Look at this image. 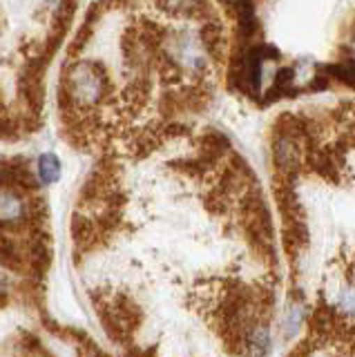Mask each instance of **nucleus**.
<instances>
[{"label": "nucleus", "mask_w": 355, "mask_h": 357, "mask_svg": "<svg viewBox=\"0 0 355 357\" xmlns=\"http://www.w3.org/2000/svg\"><path fill=\"white\" fill-rule=\"evenodd\" d=\"M38 176L43 183H56L61 178V161L56 154H43L38 159Z\"/></svg>", "instance_id": "nucleus-2"}, {"label": "nucleus", "mask_w": 355, "mask_h": 357, "mask_svg": "<svg viewBox=\"0 0 355 357\" xmlns=\"http://www.w3.org/2000/svg\"><path fill=\"white\" fill-rule=\"evenodd\" d=\"M9 301V282L7 277L0 273V308H5Z\"/></svg>", "instance_id": "nucleus-3"}, {"label": "nucleus", "mask_w": 355, "mask_h": 357, "mask_svg": "<svg viewBox=\"0 0 355 357\" xmlns=\"http://www.w3.org/2000/svg\"><path fill=\"white\" fill-rule=\"evenodd\" d=\"M18 190L0 188V228H25L27 226V201Z\"/></svg>", "instance_id": "nucleus-1"}, {"label": "nucleus", "mask_w": 355, "mask_h": 357, "mask_svg": "<svg viewBox=\"0 0 355 357\" xmlns=\"http://www.w3.org/2000/svg\"><path fill=\"white\" fill-rule=\"evenodd\" d=\"M224 3H241V0H224Z\"/></svg>", "instance_id": "nucleus-4"}]
</instances>
